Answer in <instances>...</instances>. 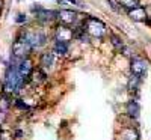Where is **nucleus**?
Here are the masks:
<instances>
[{"mask_svg": "<svg viewBox=\"0 0 151 140\" xmlns=\"http://www.w3.org/2000/svg\"><path fill=\"white\" fill-rule=\"evenodd\" d=\"M24 39L32 47H42L45 44V36L42 33H27V35H24Z\"/></svg>", "mask_w": 151, "mask_h": 140, "instance_id": "obj_7", "label": "nucleus"}, {"mask_svg": "<svg viewBox=\"0 0 151 140\" xmlns=\"http://www.w3.org/2000/svg\"><path fill=\"white\" fill-rule=\"evenodd\" d=\"M122 139H124V140H137V133L133 131L132 128L124 130V131H122Z\"/></svg>", "mask_w": 151, "mask_h": 140, "instance_id": "obj_16", "label": "nucleus"}, {"mask_svg": "<svg viewBox=\"0 0 151 140\" xmlns=\"http://www.w3.org/2000/svg\"><path fill=\"white\" fill-rule=\"evenodd\" d=\"M53 53L64 56L68 53V42H62V41H56L55 47H53Z\"/></svg>", "mask_w": 151, "mask_h": 140, "instance_id": "obj_11", "label": "nucleus"}, {"mask_svg": "<svg viewBox=\"0 0 151 140\" xmlns=\"http://www.w3.org/2000/svg\"><path fill=\"white\" fill-rule=\"evenodd\" d=\"M129 17L133 20V21H145L148 17H147V11L141 6L137 8H133V9H129Z\"/></svg>", "mask_w": 151, "mask_h": 140, "instance_id": "obj_9", "label": "nucleus"}, {"mask_svg": "<svg viewBox=\"0 0 151 140\" xmlns=\"http://www.w3.org/2000/svg\"><path fill=\"white\" fill-rule=\"evenodd\" d=\"M73 38H74V32L67 27V24H64V26H59V27L56 29V41L70 42Z\"/></svg>", "mask_w": 151, "mask_h": 140, "instance_id": "obj_6", "label": "nucleus"}, {"mask_svg": "<svg viewBox=\"0 0 151 140\" xmlns=\"http://www.w3.org/2000/svg\"><path fill=\"white\" fill-rule=\"evenodd\" d=\"M5 118H6V114H5V111H3V110H0V124H2V122L5 121Z\"/></svg>", "mask_w": 151, "mask_h": 140, "instance_id": "obj_19", "label": "nucleus"}, {"mask_svg": "<svg viewBox=\"0 0 151 140\" xmlns=\"http://www.w3.org/2000/svg\"><path fill=\"white\" fill-rule=\"evenodd\" d=\"M70 3H76L77 6H80V8H85V3L82 2V0H68Z\"/></svg>", "mask_w": 151, "mask_h": 140, "instance_id": "obj_18", "label": "nucleus"}, {"mask_svg": "<svg viewBox=\"0 0 151 140\" xmlns=\"http://www.w3.org/2000/svg\"><path fill=\"white\" fill-rule=\"evenodd\" d=\"M30 51H32V45L26 39H18L12 44V56L18 60L26 59Z\"/></svg>", "mask_w": 151, "mask_h": 140, "instance_id": "obj_2", "label": "nucleus"}, {"mask_svg": "<svg viewBox=\"0 0 151 140\" xmlns=\"http://www.w3.org/2000/svg\"><path fill=\"white\" fill-rule=\"evenodd\" d=\"M45 72L42 71V69H33V72H32V80H33V83H36V84H40V83H42V81H45Z\"/></svg>", "mask_w": 151, "mask_h": 140, "instance_id": "obj_12", "label": "nucleus"}, {"mask_svg": "<svg viewBox=\"0 0 151 140\" xmlns=\"http://www.w3.org/2000/svg\"><path fill=\"white\" fill-rule=\"evenodd\" d=\"M17 21H18V23H21V21H26V17H24V15H18Z\"/></svg>", "mask_w": 151, "mask_h": 140, "instance_id": "obj_20", "label": "nucleus"}, {"mask_svg": "<svg viewBox=\"0 0 151 140\" xmlns=\"http://www.w3.org/2000/svg\"><path fill=\"white\" fill-rule=\"evenodd\" d=\"M58 18H59V21L62 23V24H74L76 23V20H77V14H76L74 11H71V9H62V11H59L58 12Z\"/></svg>", "mask_w": 151, "mask_h": 140, "instance_id": "obj_5", "label": "nucleus"}, {"mask_svg": "<svg viewBox=\"0 0 151 140\" xmlns=\"http://www.w3.org/2000/svg\"><path fill=\"white\" fill-rule=\"evenodd\" d=\"M139 104L136 103V101H130V103L127 104V113L130 114V116H133V118H137L139 116Z\"/></svg>", "mask_w": 151, "mask_h": 140, "instance_id": "obj_13", "label": "nucleus"}, {"mask_svg": "<svg viewBox=\"0 0 151 140\" xmlns=\"http://www.w3.org/2000/svg\"><path fill=\"white\" fill-rule=\"evenodd\" d=\"M118 3L127 9H133L139 6V0H118Z\"/></svg>", "mask_w": 151, "mask_h": 140, "instance_id": "obj_15", "label": "nucleus"}, {"mask_svg": "<svg viewBox=\"0 0 151 140\" xmlns=\"http://www.w3.org/2000/svg\"><path fill=\"white\" fill-rule=\"evenodd\" d=\"M18 71H20V74L23 75V79H24V77H29V75H32V72H33V63H32V60H29V59H23V60H20Z\"/></svg>", "mask_w": 151, "mask_h": 140, "instance_id": "obj_8", "label": "nucleus"}, {"mask_svg": "<svg viewBox=\"0 0 151 140\" xmlns=\"http://www.w3.org/2000/svg\"><path fill=\"white\" fill-rule=\"evenodd\" d=\"M53 63H55V54L53 53H45L41 57V66L44 69H52L53 68Z\"/></svg>", "mask_w": 151, "mask_h": 140, "instance_id": "obj_10", "label": "nucleus"}, {"mask_svg": "<svg viewBox=\"0 0 151 140\" xmlns=\"http://www.w3.org/2000/svg\"><path fill=\"white\" fill-rule=\"evenodd\" d=\"M112 42H113V45L115 47H118V48H121L122 47V42H121V39L118 36H115V35H112Z\"/></svg>", "mask_w": 151, "mask_h": 140, "instance_id": "obj_17", "label": "nucleus"}, {"mask_svg": "<svg viewBox=\"0 0 151 140\" xmlns=\"http://www.w3.org/2000/svg\"><path fill=\"white\" fill-rule=\"evenodd\" d=\"M55 15H58V12H53V11H42V9H40L38 11V17H40L41 20H52V18H55Z\"/></svg>", "mask_w": 151, "mask_h": 140, "instance_id": "obj_14", "label": "nucleus"}, {"mask_svg": "<svg viewBox=\"0 0 151 140\" xmlns=\"http://www.w3.org/2000/svg\"><path fill=\"white\" fill-rule=\"evenodd\" d=\"M130 68H132V72H133L134 75H137V77H142V75H145V72H147V69H148V63H147L144 59H141V57H134V59H132Z\"/></svg>", "mask_w": 151, "mask_h": 140, "instance_id": "obj_4", "label": "nucleus"}, {"mask_svg": "<svg viewBox=\"0 0 151 140\" xmlns=\"http://www.w3.org/2000/svg\"><path fill=\"white\" fill-rule=\"evenodd\" d=\"M85 30L86 33H89L91 36H95V38H101L104 35V30H106V26L97 18H88L86 23H85Z\"/></svg>", "mask_w": 151, "mask_h": 140, "instance_id": "obj_3", "label": "nucleus"}, {"mask_svg": "<svg viewBox=\"0 0 151 140\" xmlns=\"http://www.w3.org/2000/svg\"><path fill=\"white\" fill-rule=\"evenodd\" d=\"M21 81H23V75L20 74L18 66H9L5 74V83H3L5 91L9 94L17 92L21 86Z\"/></svg>", "mask_w": 151, "mask_h": 140, "instance_id": "obj_1", "label": "nucleus"}]
</instances>
